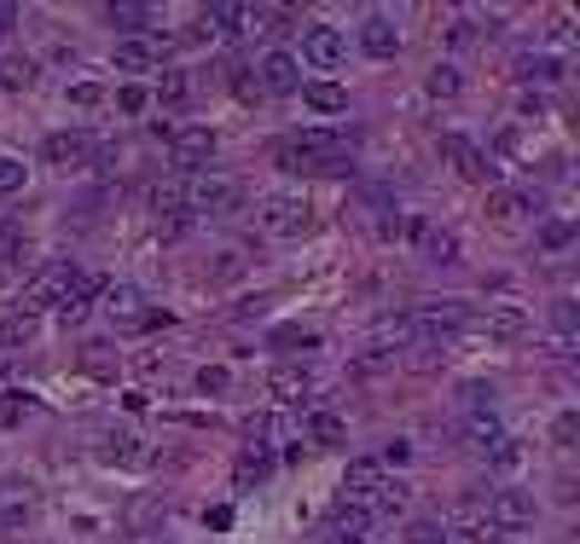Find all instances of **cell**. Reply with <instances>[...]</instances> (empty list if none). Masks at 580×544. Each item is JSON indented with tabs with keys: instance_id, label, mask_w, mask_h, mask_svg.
Masks as SVG:
<instances>
[{
	"instance_id": "6da1fadb",
	"label": "cell",
	"mask_w": 580,
	"mask_h": 544,
	"mask_svg": "<svg viewBox=\"0 0 580 544\" xmlns=\"http://www.w3.org/2000/svg\"><path fill=\"white\" fill-rule=\"evenodd\" d=\"M181 203H186V215H238V203H244V186L233 174H186L181 179Z\"/></svg>"
},
{
	"instance_id": "7a4b0ae2",
	"label": "cell",
	"mask_w": 580,
	"mask_h": 544,
	"mask_svg": "<svg viewBox=\"0 0 580 544\" xmlns=\"http://www.w3.org/2000/svg\"><path fill=\"white\" fill-rule=\"evenodd\" d=\"M262 226L273 232V238H302V232L314 226V209L302 192H267L262 197Z\"/></svg>"
},
{
	"instance_id": "3957f363",
	"label": "cell",
	"mask_w": 580,
	"mask_h": 544,
	"mask_svg": "<svg viewBox=\"0 0 580 544\" xmlns=\"http://www.w3.org/2000/svg\"><path fill=\"white\" fill-rule=\"evenodd\" d=\"M441 157L452 163V174L459 179H470V186H493V157L476 140H465V134H441Z\"/></svg>"
},
{
	"instance_id": "277c9868",
	"label": "cell",
	"mask_w": 580,
	"mask_h": 544,
	"mask_svg": "<svg viewBox=\"0 0 580 544\" xmlns=\"http://www.w3.org/2000/svg\"><path fill=\"white\" fill-rule=\"evenodd\" d=\"M535 515H540L535 492L506 486V492H493V499H488V527L493 533H522V527H535Z\"/></svg>"
},
{
	"instance_id": "5b68a950",
	"label": "cell",
	"mask_w": 580,
	"mask_h": 544,
	"mask_svg": "<svg viewBox=\"0 0 580 544\" xmlns=\"http://www.w3.org/2000/svg\"><path fill=\"white\" fill-rule=\"evenodd\" d=\"M82 267H70V261H53V267H41L30 284H23V314H35V307H59L70 296V284Z\"/></svg>"
},
{
	"instance_id": "8992f818",
	"label": "cell",
	"mask_w": 580,
	"mask_h": 544,
	"mask_svg": "<svg viewBox=\"0 0 580 544\" xmlns=\"http://www.w3.org/2000/svg\"><path fill=\"white\" fill-rule=\"evenodd\" d=\"M215 127H174V140H169V157L174 168H186V174H204V163L215 157Z\"/></svg>"
},
{
	"instance_id": "52a82bcc",
	"label": "cell",
	"mask_w": 580,
	"mask_h": 544,
	"mask_svg": "<svg viewBox=\"0 0 580 544\" xmlns=\"http://www.w3.org/2000/svg\"><path fill=\"white\" fill-rule=\"evenodd\" d=\"M302 59L319 64V70H337L348 59V35L332 30V23H314V30H302Z\"/></svg>"
},
{
	"instance_id": "ba28073f",
	"label": "cell",
	"mask_w": 580,
	"mask_h": 544,
	"mask_svg": "<svg viewBox=\"0 0 580 544\" xmlns=\"http://www.w3.org/2000/svg\"><path fill=\"white\" fill-rule=\"evenodd\" d=\"M41 157L53 163V168H82L93 157V140L82 134V127H59V134L41 140Z\"/></svg>"
},
{
	"instance_id": "9c48e42d",
	"label": "cell",
	"mask_w": 580,
	"mask_h": 544,
	"mask_svg": "<svg viewBox=\"0 0 580 544\" xmlns=\"http://www.w3.org/2000/svg\"><path fill=\"white\" fill-rule=\"evenodd\" d=\"M105 314L122 325V330H151L163 314H145V296L140 290H129V284H111L105 290Z\"/></svg>"
},
{
	"instance_id": "30bf717a",
	"label": "cell",
	"mask_w": 580,
	"mask_h": 544,
	"mask_svg": "<svg viewBox=\"0 0 580 544\" xmlns=\"http://www.w3.org/2000/svg\"><path fill=\"white\" fill-rule=\"evenodd\" d=\"M413 238H418V249H424V261H430V267H459V238H452L447 226L413 220Z\"/></svg>"
},
{
	"instance_id": "8fae6325",
	"label": "cell",
	"mask_w": 580,
	"mask_h": 544,
	"mask_svg": "<svg viewBox=\"0 0 580 544\" xmlns=\"http://www.w3.org/2000/svg\"><path fill=\"white\" fill-rule=\"evenodd\" d=\"M163 53H169L163 41H116L111 64H116L122 75H145V70H163Z\"/></svg>"
},
{
	"instance_id": "7c38bea8",
	"label": "cell",
	"mask_w": 580,
	"mask_h": 544,
	"mask_svg": "<svg viewBox=\"0 0 580 544\" xmlns=\"http://www.w3.org/2000/svg\"><path fill=\"white\" fill-rule=\"evenodd\" d=\"M377 481H384V463H377V458H355V463H348V475H343V499L355 504V510H366V499L377 492Z\"/></svg>"
},
{
	"instance_id": "4fadbf2b",
	"label": "cell",
	"mask_w": 580,
	"mask_h": 544,
	"mask_svg": "<svg viewBox=\"0 0 580 544\" xmlns=\"http://www.w3.org/2000/svg\"><path fill=\"white\" fill-rule=\"evenodd\" d=\"M256 88H262V93H296V88H302V64H296L291 53H267Z\"/></svg>"
},
{
	"instance_id": "5bb4252c",
	"label": "cell",
	"mask_w": 580,
	"mask_h": 544,
	"mask_svg": "<svg viewBox=\"0 0 580 544\" xmlns=\"http://www.w3.org/2000/svg\"><path fill=\"white\" fill-rule=\"evenodd\" d=\"M360 47H366L372 59H395V53H400V30H395V18L372 12V18L360 23Z\"/></svg>"
},
{
	"instance_id": "9a60e30c",
	"label": "cell",
	"mask_w": 580,
	"mask_h": 544,
	"mask_svg": "<svg viewBox=\"0 0 580 544\" xmlns=\"http://www.w3.org/2000/svg\"><path fill=\"white\" fill-rule=\"evenodd\" d=\"M459 440H465L470 452H493L499 440H506V429H499V418H493V411H470V418L459 423Z\"/></svg>"
},
{
	"instance_id": "2e32d148",
	"label": "cell",
	"mask_w": 580,
	"mask_h": 544,
	"mask_svg": "<svg viewBox=\"0 0 580 544\" xmlns=\"http://www.w3.org/2000/svg\"><path fill=\"white\" fill-rule=\"evenodd\" d=\"M476 325H482L488 336H506V342H511V336H522V330H528V314H522L517 301H493Z\"/></svg>"
},
{
	"instance_id": "e0dca14e",
	"label": "cell",
	"mask_w": 580,
	"mask_h": 544,
	"mask_svg": "<svg viewBox=\"0 0 580 544\" xmlns=\"http://www.w3.org/2000/svg\"><path fill=\"white\" fill-rule=\"evenodd\" d=\"M488 215H493L499 226H517L522 215H535V197H528V192H506V186H493V192H488Z\"/></svg>"
},
{
	"instance_id": "ac0fdd59",
	"label": "cell",
	"mask_w": 580,
	"mask_h": 544,
	"mask_svg": "<svg viewBox=\"0 0 580 544\" xmlns=\"http://www.w3.org/2000/svg\"><path fill=\"white\" fill-rule=\"evenodd\" d=\"M413 325H430V330H459V325H470V314H465V301H424L418 314H413Z\"/></svg>"
},
{
	"instance_id": "d6986e66",
	"label": "cell",
	"mask_w": 580,
	"mask_h": 544,
	"mask_svg": "<svg viewBox=\"0 0 580 544\" xmlns=\"http://www.w3.org/2000/svg\"><path fill=\"white\" fill-rule=\"evenodd\" d=\"M499 533L488 527V515H459V522L441 527V544H493Z\"/></svg>"
},
{
	"instance_id": "ffe728a7",
	"label": "cell",
	"mask_w": 580,
	"mask_h": 544,
	"mask_svg": "<svg viewBox=\"0 0 580 544\" xmlns=\"http://www.w3.org/2000/svg\"><path fill=\"white\" fill-rule=\"evenodd\" d=\"M186 99H192L186 70H163V75H157V88H151V105H163V111H181Z\"/></svg>"
},
{
	"instance_id": "44dd1931",
	"label": "cell",
	"mask_w": 580,
	"mask_h": 544,
	"mask_svg": "<svg viewBox=\"0 0 580 544\" xmlns=\"http://www.w3.org/2000/svg\"><path fill=\"white\" fill-rule=\"evenodd\" d=\"M30 88H35V59H23V53L0 59V93H30Z\"/></svg>"
},
{
	"instance_id": "7402d4cb",
	"label": "cell",
	"mask_w": 580,
	"mask_h": 544,
	"mask_svg": "<svg viewBox=\"0 0 580 544\" xmlns=\"http://www.w3.org/2000/svg\"><path fill=\"white\" fill-rule=\"evenodd\" d=\"M267 394L279 400V406L302 400V394H308V371H302V366H279V371L267 377Z\"/></svg>"
},
{
	"instance_id": "603a6c76",
	"label": "cell",
	"mask_w": 580,
	"mask_h": 544,
	"mask_svg": "<svg viewBox=\"0 0 580 544\" xmlns=\"http://www.w3.org/2000/svg\"><path fill=\"white\" fill-rule=\"evenodd\" d=\"M302 99H308V111H319V116H343L348 111V93L337 82H308V88H302Z\"/></svg>"
},
{
	"instance_id": "cb8c5ba5",
	"label": "cell",
	"mask_w": 580,
	"mask_h": 544,
	"mask_svg": "<svg viewBox=\"0 0 580 544\" xmlns=\"http://www.w3.org/2000/svg\"><path fill=\"white\" fill-rule=\"evenodd\" d=\"M308 434H314V447H343V440H348V423L337 418V411H314V418H308Z\"/></svg>"
},
{
	"instance_id": "d4e9b609",
	"label": "cell",
	"mask_w": 580,
	"mask_h": 544,
	"mask_svg": "<svg viewBox=\"0 0 580 544\" xmlns=\"http://www.w3.org/2000/svg\"><path fill=\"white\" fill-rule=\"evenodd\" d=\"M30 336H35V314H23V307H18V314L0 319V348H23Z\"/></svg>"
},
{
	"instance_id": "484cf974",
	"label": "cell",
	"mask_w": 580,
	"mask_h": 544,
	"mask_svg": "<svg viewBox=\"0 0 580 544\" xmlns=\"http://www.w3.org/2000/svg\"><path fill=\"white\" fill-rule=\"evenodd\" d=\"M558 59H551V53H522L517 59V75H522V82H558Z\"/></svg>"
},
{
	"instance_id": "4316f807",
	"label": "cell",
	"mask_w": 580,
	"mask_h": 544,
	"mask_svg": "<svg viewBox=\"0 0 580 544\" xmlns=\"http://www.w3.org/2000/svg\"><path fill=\"white\" fill-rule=\"evenodd\" d=\"M459 70H452V64H436L430 75H424V93H430V99H459Z\"/></svg>"
},
{
	"instance_id": "83f0119b",
	"label": "cell",
	"mask_w": 580,
	"mask_h": 544,
	"mask_svg": "<svg viewBox=\"0 0 580 544\" xmlns=\"http://www.w3.org/2000/svg\"><path fill=\"white\" fill-rule=\"evenodd\" d=\"M413 330H418V325H413V314H400V319H384V325H377V330H372V342H377V348H389V342L400 348Z\"/></svg>"
},
{
	"instance_id": "f1b7e54d",
	"label": "cell",
	"mask_w": 580,
	"mask_h": 544,
	"mask_svg": "<svg viewBox=\"0 0 580 544\" xmlns=\"http://www.w3.org/2000/svg\"><path fill=\"white\" fill-rule=\"evenodd\" d=\"M116 111H122V116H145V111H151V88H140V82L116 88Z\"/></svg>"
},
{
	"instance_id": "f546056e",
	"label": "cell",
	"mask_w": 580,
	"mask_h": 544,
	"mask_svg": "<svg viewBox=\"0 0 580 544\" xmlns=\"http://www.w3.org/2000/svg\"><path fill=\"white\" fill-rule=\"evenodd\" d=\"M23 179H30V168H23V157H7V151H0V197L23 192Z\"/></svg>"
},
{
	"instance_id": "4dcf8cb0",
	"label": "cell",
	"mask_w": 580,
	"mask_h": 544,
	"mask_svg": "<svg viewBox=\"0 0 580 544\" xmlns=\"http://www.w3.org/2000/svg\"><path fill=\"white\" fill-rule=\"evenodd\" d=\"M267 470H273V458H267V452H244L233 475H238V486H250V481H267Z\"/></svg>"
},
{
	"instance_id": "1f68e13d",
	"label": "cell",
	"mask_w": 580,
	"mask_h": 544,
	"mask_svg": "<svg viewBox=\"0 0 580 544\" xmlns=\"http://www.w3.org/2000/svg\"><path fill=\"white\" fill-rule=\"evenodd\" d=\"M82 366H88L93 377H116V359H111L105 342H88V348H82Z\"/></svg>"
},
{
	"instance_id": "d6a6232c",
	"label": "cell",
	"mask_w": 580,
	"mask_h": 544,
	"mask_svg": "<svg viewBox=\"0 0 580 544\" xmlns=\"http://www.w3.org/2000/svg\"><path fill=\"white\" fill-rule=\"evenodd\" d=\"M12 261H23V232L12 220H0V267H12Z\"/></svg>"
},
{
	"instance_id": "836d02e7",
	"label": "cell",
	"mask_w": 580,
	"mask_h": 544,
	"mask_svg": "<svg viewBox=\"0 0 580 544\" xmlns=\"http://www.w3.org/2000/svg\"><path fill=\"white\" fill-rule=\"evenodd\" d=\"M273 348H319V336H314V330L285 325V330H273Z\"/></svg>"
},
{
	"instance_id": "e575fe53",
	"label": "cell",
	"mask_w": 580,
	"mask_h": 544,
	"mask_svg": "<svg viewBox=\"0 0 580 544\" xmlns=\"http://www.w3.org/2000/svg\"><path fill=\"white\" fill-rule=\"evenodd\" d=\"M226 382H233L226 366H204V371H197V394H226Z\"/></svg>"
},
{
	"instance_id": "d590c367",
	"label": "cell",
	"mask_w": 580,
	"mask_h": 544,
	"mask_svg": "<svg viewBox=\"0 0 580 544\" xmlns=\"http://www.w3.org/2000/svg\"><path fill=\"white\" fill-rule=\"evenodd\" d=\"M551 440H558V447H574L580 440V411H563V418L551 423Z\"/></svg>"
},
{
	"instance_id": "8d00e7d4",
	"label": "cell",
	"mask_w": 580,
	"mask_h": 544,
	"mask_svg": "<svg viewBox=\"0 0 580 544\" xmlns=\"http://www.w3.org/2000/svg\"><path fill=\"white\" fill-rule=\"evenodd\" d=\"M70 105H82V111L105 105V88H99V82H75V88H70Z\"/></svg>"
},
{
	"instance_id": "74e56055",
	"label": "cell",
	"mask_w": 580,
	"mask_h": 544,
	"mask_svg": "<svg viewBox=\"0 0 580 544\" xmlns=\"http://www.w3.org/2000/svg\"><path fill=\"white\" fill-rule=\"evenodd\" d=\"M111 23H122V30H145L151 12L145 7H111Z\"/></svg>"
},
{
	"instance_id": "f35d334b",
	"label": "cell",
	"mask_w": 580,
	"mask_h": 544,
	"mask_svg": "<svg viewBox=\"0 0 580 544\" xmlns=\"http://www.w3.org/2000/svg\"><path fill=\"white\" fill-rule=\"evenodd\" d=\"M18 418H23V400L18 394H0V429H12Z\"/></svg>"
},
{
	"instance_id": "ab89813d",
	"label": "cell",
	"mask_w": 580,
	"mask_h": 544,
	"mask_svg": "<svg viewBox=\"0 0 580 544\" xmlns=\"http://www.w3.org/2000/svg\"><path fill=\"white\" fill-rule=\"evenodd\" d=\"M407 544H441V522H418V527L407 533Z\"/></svg>"
},
{
	"instance_id": "60d3db41",
	"label": "cell",
	"mask_w": 580,
	"mask_h": 544,
	"mask_svg": "<svg viewBox=\"0 0 580 544\" xmlns=\"http://www.w3.org/2000/svg\"><path fill=\"white\" fill-rule=\"evenodd\" d=\"M551 319H558V330H563V336H569V330H574V301H569V296H563V301H558V307H551Z\"/></svg>"
},
{
	"instance_id": "b9f144b4",
	"label": "cell",
	"mask_w": 580,
	"mask_h": 544,
	"mask_svg": "<svg viewBox=\"0 0 580 544\" xmlns=\"http://www.w3.org/2000/svg\"><path fill=\"white\" fill-rule=\"evenodd\" d=\"M413 458V447H407V440H389V447H384V458H377V463H407Z\"/></svg>"
},
{
	"instance_id": "7bdbcfd3",
	"label": "cell",
	"mask_w": 580,
	"mask_h": 544,
	"mask_svg": "<svg viewBox=\"0 0 580 544\" xmlns=\"http://www.w3.org/2000/svg\"><path fill=\"white\" fill-rule=\"evenodd\" d=\"M517 111H522V116H546V99H540V93H522Z\"/></svg>"
},
{
	"instance_id": "ee69618b",
	"label": "cell",
	"mask_w": 580,
	"mask_h": 544,
	"mask_svg": "<svg viewBox=\"0 0 580 544\" xmlns=\"http://www.w3.org/2000/svg\"><path fill=\"white\" fill-rule=\"evenodd\" d=\"M447 35L459 41V47H470V41H476V23H470V18H459V23H452V30H447Z\"/></svg>"
},
{
	"instance_id": "f6af8a7d",
	"label": "cell",
	"mask_w": 580,
	"mask_h": 544,
	"mask_svg": "<svg viewBox=\"0 0 580 544\" xmlns=\"http://www.w3.org/2000/svg\"><path fill=\"white\" fill-rule=\"evenodd\" d=\"M569 238H574V226H546V244H551V249H563Z\"/></svg>"
},
{
	"instance_id": "bcb514c9",
	"label": "cell",
	"mask_w": 580,
	"mask_h": 544,
	"mask_svg": "<svg viewBox=\"0 0 580 544\" xmlns=\"http://www.w3.org/2000/svg\"><path fill=\"white\" fill-rule=\"evenodd\" d=\"M18 18H23V12H18V7H7V0H0V35H7V30H18Z\"/></svg>"
},
{
	"instance_id": "7dc6e473",
	"label": "cell",
	"mask_w": 580,
	"mask_h": 544,
	"mask_svg": "<svg viewBox=\"0 0 580 544\" xmlns=\"http://www.w3.org/2000/svg\"><path fill=\"white\" fill-rule=\"evenodd\" d=\"M116 544H169V538H163V533H122Z\"/></svg>"
},
{
	"instance_id": "c3c4849f",
	"label": "cell",
	"mask_w": 580,
	"mask_h": 544,
	"mask_svg": "<svg viewBox=\"0 0 580 544\" xmlns=\"http://www.w3.org/2000/svg\"><path fill=\"white\" fill-rule=\"evenodd\" d=\"M319 544H366V538H355V533H325Z\"/></svg>"
}]
</instances>
